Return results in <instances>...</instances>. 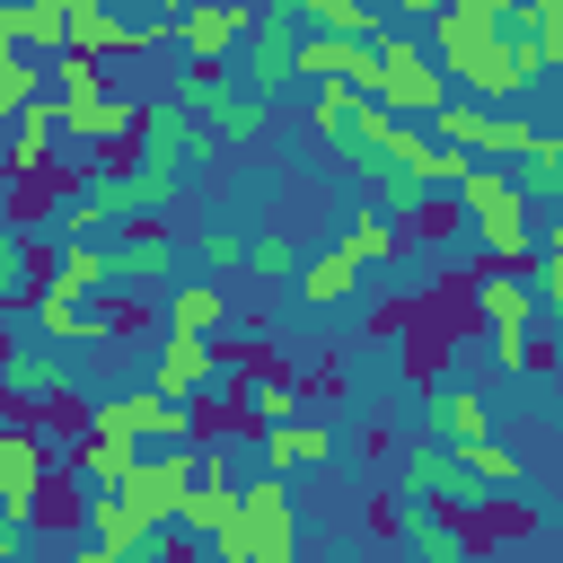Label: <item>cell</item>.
I'll return each instance as SVG.
<instances>
[{"mask_svg": "<svg viewBox=\"0 0 563 563\" xmlns=\"http://www.w3.org/2000/svg\"><path fill=\"white\" fill-rule=\"evenodd\" d=\"M422 53H431L440 88L466 97V106H484V114H510L545 79V62L510 35V0H449V9H431Z\"/></svg>", "mask_w": 563, "mask_h": 563, "instance_id": "cell-1", "label": "cell"}, {"mask_svg": "<svg viewBox=\"0 0 563 563\" xmlns=\"http://www.w3.org/2000/svg\"><path fill=\"white\" fill-rule=\"evenodd\" d=\"M132 141H141V150L123 158V185H132L141 220H158V211L185 202V185H194V167L211 158V141H202L167 97H141V132H132Z\"/></svg>", "mask_w": 563, "mask_h": 563, "instance_id": "cell-2", "label": "cell"}, {"mask_svg": "<svg viewBox=\"0 0 563 563\" xmlns=\"http://www.w3.org/2000/svg\"><path fill=\"white\" fill-rule=\"evenodd\" d=\"M457 220H466V238L493 255V273H528V264H537V220L519 211V194H510L501 167H466V185H457Z\"/></svg>", "mask_w": 563, "mask_h": 563, "instance_id": "cell-3", "label": "cell"}, {"mask_svg": "<svg viewBox=\"0 0 563 563\" xmlns=\"http://www.w3.org/2000/svg\"><path fill=\"white\" fill-rule=\"evenodd\" d=\"M440 97H449V88H440L422 35H413V26H378V44H369V97H361V106H378V114H396V123H431Z\"/></svg>", "mask_w": 563, "mask_h": 563, "instance_id": "cell-4", "label": "cell"}, {"mask_svg": "<svg viewBox=\"0 0 563 563\" xmlns=\"http://www.w3.org/2000/svg\"><path fill=\"white\" fill-rule=\"evenodd\" d=\"M167 106H176L211 150H220V141H229V150H246V141H264V123H273V106H255L229 70H176Z\"/></svg>", "mask_w": 563, "mask_h": 563, "instance_id": "cell-5", "label": "cell"}, {"mask_svg": "<svg viewBox=\"0 0 563 563\" xmlns=\"http://www.w3.org/2000/svg\"><path fill=\"white\" fill-rule=\"evenodd\" d=\"M79 422H88L97 440H123V449H185V440H194V413H185V405H167V396H150V387L88 396V405H79Z\"/></svg>", "mask_w": 563, "mask_h": 563, "instance_id": "cell-6", "label": "cell"}, {"mask_svg": "<svg viewBox=\"0 0 563 563\" xmlns=\"http://www.w3.org/2000/svg\"><path fill=\"white\" fill-rule=\"evenodd\" d=\"M229 537L246 563H299V501L282 475H238V510H229Z\"/></svg>", "mask_w": 563, "mask_h": 563, "instance_id": "cell-7", "label": "cell"}, {"mask_svg": "<svg viewBox=\"0 0 563 563\" xmlns=\"http://www.w3.org/2000/svg\"><path fill=\"white\" fill-rule=\"evenodd\" d=\"M290 44H299V0H273V9H255L246 44L229 53V79H238L255 106H282V88H290Z\"/></svg>", "mask_w": 563, "mask_h": 563, "instance_id": "cell-8", "label": "cell"}, {"mask_svg": "<svg viewBox=\"0 0 563 563\" xmlns=\"http://www.w3.org/2000/svg\"><path fill=\"white\" fill-rule=\"evenodd\" d=\"M44 493H53V440L35 422H0V528H26L35 537Z\"/></svg>", "mask_w": 563, "mask_h": 563, "instance_id": "cell-9", "label": "cell"}, {"mask_svg": "<svg viewBox=\"0 0 563 563\" xmlns=\"http://www.w3.org/2000/svg\"><path fill=\"white\" fill-rule=\"evenodd\" d=\"M194 466H202V457H194V440H185V449H141V457H132V475H123L114 493H123V510H132L141 528H167V519H176V501H185V484H194Z\"/></svg>", "mask_w": 563, "mask_h": 563, "instance_id": "cell-10", "label": "cell"}, {"mask_svg": "<svg viewBox=\"0 0 563 563\" xmlns=\"http://www.w3.org/2000/svg\"><path fill=\"white\" fill-rule=\"evenodd\" d=\"M176 264H185V246L158 220H141V229L106 238V299H141L150 282H176Z\"/></svg>", "mask_w": 563, "mask_h": 563, "instance_id": "cell-11", "label": "cell"}, {"mask_svg": "<svg viewBox=\"0 0 563 563\" xmlns=\"http://www.w3.org/2000/svg\"><path fill=\"white\" fill-rule=\"evenodd\" d=\"M0 396L26 405V413H62V405H70V361H62L53 343L18 334V343H0Z\"/></svg>", "mask_w": 563, "mask_h": 563, "instance_id": "cell-12", "label": "cell"}, {"mask_svg": "<svg viewBox=\"0 0 563 563\" xmlns=\"http://www.w3.org/2000/svg\"><path fill=\"white\" fill-rule=\"evenodd\" d=\"M255 9L238 0H202V9H176V44H185V70H229V53L246 44Z\"/></svg>", "mask_w": 563, "mask_h": 563, "instance_id": "cell-13", "label": "cell"}, {"mask_svg": "<svg viewBox=\"0 0 563 563\" xmlns=\"http://www.w3.org/2000/svg\"><path fill=\"white\" fill-rule=\"evenodd\" d=\"M132 132H141V97H123V88H106V97H88V106H62V150L88 141L106 167L132 150Z\"/></svg>", "mask_w": 563, "mask_h": 563, "instance_id": "cell-14", "label": "cell"}, {"mask_svg": "<svg viewBox=\"0 0 563 563\" xmlns=\"http://www.w3.org/2000/svg\"><path fill=\"white\" fill-rule=\"evenodd\" d=\"M422 440L475 449V440H493V405H484L466 378H431V387H422Z\"/></svg>", "mask_w": 563, "mask_h": 563, "instance_id": "cell-15", "label": "cell"}, {"mask_svg": "<svg viewBox=\"0 0 563 563\" xmlns=\"http://www.w3.org/2000/svg\"><path fill=\"white\" fill-rule=\"evenodd\" d=\"M501 176H510L519 211H528L537 229H554V211H563V141H554V132H537V141H528V150H519Z\"/></svg>", "mask_w": 563, "mask_h": 563, "instance_id": "cell-16", "label": "cell"}, {"mask_svg": "<svg viewBox=\"0 0 563 563\" xmlns=\"http://www.w3.org/2000/svg\"><path fill=\"white\" fill-rule=\"evenodd\" d=\"M62 53H88V62L141 53V18H114L106 0H62Z\"/></svg>", "mask_w": 563, "mask_h": 563, "instance_id": "cell-17", "label": "cell"}, {"mask_svg": "<svg viewBox=\"0 0 563 563\" xmlns=\"http://www.w3.org/2000/svg\"><path fill=\"white\" fill-rule=\"evenodd\" d=\"M387 528L405 537V554H413V563H475L466 528H457L449 510H431V501H387Z\"/></svg>", "mask_w": 563, "mask_h": 563, "instance_id": "cell-18", "label": "cell"}, {"mask_svg": "<svg viewBox=\"0 0 563 563\" xmlns=\"http://www.w3.org/2000/svg\"><path fill=\"white\" fill-rule=\"evenodd\" d=\"M229 422H246V431H282V422H299V387L273 378V369H246L238 396H229Z\"/></svg>", "mask_w": 563, "mask_h": 563, "instance_id": "cell-19", "label": "cell"}, {"mask_svg": "<svg viewBox=\"0 0 563 563\" xmlns=\"http://www.w3.org/2000/svg\"><path fill=\"white\" fill-rule=\"evenodd\" d=\"M255 449H264V475H299V466H325L334 457V431L325 422H282V431H255Z\"/></svg>", "mask_w": 563, "mask_h": 563, "instance_id": "cell-20", "label": "cell"}, {"mask_svg": "<svg viewBox=\"0 0 563 563\" xmlns=\"http://www.w3.org/2000/svg\"><path fill=\"white\" fill-rule=\"evenodd\" d=\"M387 9L369 0H299V35H334V44H378Z\"/></svg>", "mask_w": 563, "mask_h": 563, "instance_id": "cell-21", "label": "cell"}, {"mask_svg": "<svg viewBox=\"0 0 563 563\" xmlns=\"http://www.w3.org/2000/svg\"><path fill=\"white\" fill-rule=\"evenodd\" d=\"M220 325H229V290H220V282H167V334L211 343Z\"/></svg>", "mask_w": 563, "mask_h": 563, "instance_id": "cell-22", "label": "cell"}, {"mask_svg": "<svg viewBox=\"0 0 563 563\" xmlns=\"http://www.w3.org/2000/svg\"><path fill=\"white\" fill-rule=\"evenodd\" d=\"M475 308H484L493 334H545V317H537V299H528L519 273H484V282H475Z\"/></svg>", "mask_w": 563, "mask_h": 563, "instance_id": "cell-23", "label": "cell"}, {"mask_svg": "<svg viewBox=\"0 0 563 563\" xmlns=\"http://www.w3.org/2000/svg\"><path fill=\"white\" fill-rule=\"evenodd\" d=\"M299 308H343L352 299V282H361V264L343 255V246H325V255H299Z\"/></svg>", "mask_w": 563, "mask_h": 563, "instance_id": "cell-24", "label": "cell"}, {"mask_svg": "<svg viewBox=\"0 0 563 563\" xmlns=\"http://www.w3.org/2000/svg\"><path fill=\"white\" fill-rule=\"evenodd\" d=\"M79 537L106 545V554H123V545L141 537V519L123 510V493H79Z\"/></svg>", "mask_w": 563, "mask_h": 563, "instance_id": "cell-25", "label": "cell"}, {"mask_svg": "<svg viewBox=\"0 0 563 563\" xmlns=\"http://www.w3.org/2000/svg\"><path fill=\"white\" fill-rule=\"evenodd\" d=\"M35 273H44V255H35V238L0 220V308H18V299H35Z\"/></svg>", "mask_w": 563, "mask_h": 563, "instance_id": "cell-26", "label": "cell"}, {"mask_svg": "<svg viewBox=\"0 0 563 563\" xmlns=\"http://www.w3.org/2000/svg\"><path fill=\"white\" fill-rule=\"evenodd\" d=\"M308 123H317V141H325V158H334V150L352 141V123H361V97L325 79V88H308Z\"/></svg>", "mask_w": 563, "mask_h": 563, "instance_id": "cell-27", "label": "cell"}, {"mask_svg": "<svg viewBox=\"0 0 563 563\" xmlns=\"http://www.w3.org/2000/svg\"><path fill=\"white\" fill-rule=\"evenodd\" d=\"M396 238H405V229H396V220H378V211H352V220H343V238H334V246H343V255H352V264H361V273H369V264H387V255H396Z\"/></svg>", "mask_w": 563, "mask_h": 563, "instance_id": "cell-28", "label": "cell"}, {"mask_svg": "<svg viewBox=\"0 0 563 563\" xmlns=\"http://www.w3.org/2000/svg\"><path fill=\"white\" fill-rule=\"evenodd\" d=\"M18 53L26 62H53L62 53V0H18Z\"/></svg>", "mask_w": 563, "mask_h": 563, "instance_id": "cell-29", "label": "cell"}, {"mask_svg": "<svg viewBox=\"0 0 563 563\" xmlns=\"http://www.w3.org/2000/svg\"><path fill=\"white\" fill-rule=\"evenodd\" d=\"M194 255H202V282H211V273H238V264H246V229H238V220H202V229H194Z\"/></svg>", "mask_w": 563, "mask_h": 563, "instance_id": "cell-30", "label": "cell"}, {"mask_svg": "<svg viewBox=\"0 0 563 563\" xmlns=\"http://www.w3.org/2000/svg\"><path fill=\"white\" fill-rule=\"evenodd\" d=\"M246 273H255V282H290V273H299V246H290L282 229H255V238H246Z\"/></svg>", "mask_w": 563, "mask_h": 563, "instance_id": "cell-31", "label": "cell"}, {"mask_svg": "<svg viewBox=\"0 0 563 563\" xmlns=\"http://www.w3.org/2000/svg\"><path fill=\"white\" fill-rule=\"evenodd\" d=\"M114 563H176V537H167V528H141V537H132Z\"/></svg>", "mask_w": 563, "mask_h": 563, "instance_id": "cell-32", "label": "cell"}, {"mask_svg": "<svg viewBox=\"0 0 563 563\" xmlns=\"http://www.w3.org/2000/svg\"><path fill=\"white\" fill-rule=\"evenodd\" d=\"M62 563H114V554H106V545H88V537H70V554H62Z\"/></svg>", "mask_w": 563, "mask_h": 563, "instance_id": "cell-33", "label": "cell"}, {"mask_svg": "<svg viewBox=\"0 0 563 563\" xmlns=\"http://www.w3.org/2000/svg\"><path fill=\"white\" fill-rule=\"evenodd\" d=\"M0 563H26V528H0Z\"/></svg>", "mask_w": 563, "mask_h": 563, "instance_id": "cell-34", "label": "cell"}, {"mask_svg": "<svg viewBox=\"0 0 563 563\" xmlns=\"http://www.w3.org/2000/svg\"><path fill=\"white\" fill-rule=\"evenodd\" d=\"M0 44H18V0H0Z\"/></svg>", "mask_w": 563, "mask_h": 563, "instance_id": "cell-35", "label": "cell"}]
</instances>
